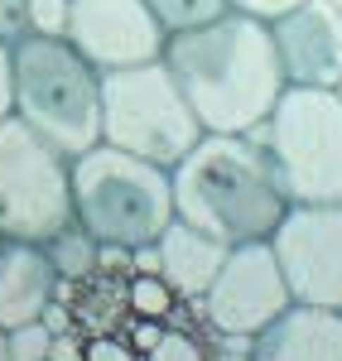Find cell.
<instances>
[{
  "label": "cell",
  "mask_w": 342,
  "mask_h": 361,
  "mask_svg": "<svg viewBox=\"0 0 342 361\" xmlns=\"http://www.w3.org/2000/svg\"><path fill=\"white\" fill-rule=\"evenodd\" d=\"M87 361H135V352L126 342H116V337H102V342L87 347Z\"/></svg>",
  "instance_id": "obj_23"
},
{
  "label": "cell",
  "mask_w": 342,
  "mask_h": 361,
  "mask_svg": "<svg viewBox=\"0 0 342 361\" xmlns=\"http://www.w3.org/2000/svg\"><path fill=\"white\" fill-rule=\"evenodd\" d=\"M294 5H304V0H231V10H241V15H256V20H280L285 10H294Z\"/></svg>",
  "instance_id": "obj_21"
},
{
  "label": "cell",
  "mask_w": 342,
  "mask_h": 361,
  "mask_svg": "<svg viewBox=\"0 0 342 361\" xmlns=\"http://www.w3.org/2000/svg\"><path fill=\"white\" fill-rule=\"evenodd\" d=\"M15 116L63 154L102 145V68H92L68 39L29 34L15 49Z\"/></svg>",
  "instance_id": "obj_4"
},
{
  "label": "cell",
  "mask_w": 342,
  "mask_h": 361,
  "mask_svg": "<svg viewBox=\"0 0 342 361\" xmlns=\"http://www.w3.org/2000/svg\"><path fill=\"white\" fill-rule=\"evenodd\" d=\"M280 68L289 87H338L342 82V10L333 0H304L270 20Z\"/></svg>",
  "instance_id": "obj_11"
},
{
  "label": "cell",
  "mask_w": 342,
  "mask_h": 361,
  "mask_svg": "<svg viewBox=\"0 0 342 361\" xmlns=\"http://www.w3.org/2000/svg\"><path fill=\"white\" fill-rule=\"evenodd\" d=\"M15 111V58H10V44L0 39V121Z\"/></svg>",
  "instance_id": "obj_22"
},
{
  "label": "cell",
  "mask_w": 342,
  "mask_h": 361,
  "mask_svg": "<svg viewBox=\"0 0 342 361\" xmlns=\"http://www.w3.org/2000/svg\"><path fill=\"white\" fill-rule=\"evenodd\" d=\"M289 304H294V294H289L280 255H275L270 241L231 246L217 279L207 284V294L198 299L202 318H207V328L217 337H256Z\"/></svg>",
  "instance_id": "obj_8"
},
{
  "label": "cell",
  "mask_w": 342,
  "mask_h": 361,
  "mask_svg": "<svg viewBox=\"0 0 342 361\" xmlns=\"http://www.w3.org/2000/svg\"><path fill=\"white\" fill-rule=\"evenodd\" d=\"M251 135L265 145L289 207L342 202V97L338 87H285Z\"/></svg>",
  "instance_id": "obj_5"
},
{
  "label": "cell",
  "mask_w": 342,
  "mask_h": 361,
  "mask_svg": "<svg viewBox=\"0 0 342 361\" xmlns=\"http://www.w3.org/2000/svg\"><path fill=\"white\" fill-rule=\"evenodd\" d=\"M68 15H73V0H29V29L34 34L68 39Z\"/></svg>",
  "instance_id": "obj_18"
},
{
  "label": "cell",
  "mask_w": 342,
  "mask_h": 361,
  "mask_svg": "<svg viewBox=\"0 0 342 361\" xmlns=\"http://www.w3.org/2000/svg\"><path fill=\"white\" fill-rule=\"evenodd\" d=\"M58 270L49 246L39 241H0V328H20L44 318V308L58 299Z\"/></svg>",
  "instance_id": "obj_12"
},
{
  "label": "cell",
  "mask_w": 342,
  "mask_h": 361,
  "mask_svg": "<svg viewBox=\"0 0 342 361\" xmlns=\"http://www.w3.org/2000/svg\"><path fill=\"white\" fill-rule=\"evenodd\" d=\"M169 178L178 217L202 226L207 236H217L227 246L270 241L289 212L280 173L251 130L246 135H212L207 130L169 169Z\"/></svg>",
  "instance_id": "obj_2"
},
{
  "label": "cell",
  "mask_w": 342,
  "mask_h": 361,
  "mask_svg": "<svg viewBox=\"0 0 342 361\" xmlns=\"http://www.w3.org/2000/svg\"><path fill=\"white\" fill-rule=\"evenodd\" d=\"M0 241H5V236H0Z\"/></svg>",
  "instance_id": "obj_28"
},
{
  "label": "cell",
  "mask_w": 342,
  "mask_h": 361,
  "mask_svg": "<svg viewBox=\"0 0 342 361\" xmlns=\"http://www.w3.org/2000/svg\"><path fill=\"white\" fill-rule=\"evenodd\" d=\"M149 361H207V357H202V347L193 342V337H183V333H159V337H154V352H149Z\"/></svg>",
  "instance_id": "obj_19"
},
{
  "label": "cell",
  "mask_w": 342,
  "mask_h": 361,
  "mask_svg": "<svg viewBox=\"0 0 342 361\" xmlns=\"http://www.w3.org/2000/svg\"><path fill=\"white\" fill-rule=\"evenodd\" d=\"M54 337L58 333L44 323V318L20 323V328L5 333V357L10 361H54Z\"/></svg>",
  "instance_id": "obj_17"
},
{
  "label": "cell",
  "mask_w": 342,
  "mask_h": 361,
  "mask_svg": "<svg viewBox=\"0 0 342 361\" xmlns=\"http://www.w3.org/2000/svg\"><path fill=\"white\" fill-rule=\"evenodd\" d=\"M164 63L212 135H246L265 126L289 87L270 25L241 10L169 34Z\"/></svg>",
  "instance_id": "obj_1"
},
{
  "label": "cell",
  "mask_w": 342,
  "mask_h": 361,
  "mask_svg": "<svg viewBox=\"0 0 342 361\" xmlns=\"http://www.w3.org/2000/svg\"><path fill=\"white\" fill-rule=\"evenodd\" d=\"M54 361H87V347H78L68 333L54 337Z\"/></svg>",
  "instance_id": "obj_24"
},
{
  "label": "cell",
  "mask_w": 342,
  "mask_h": 361,
  "mask_svg": "<svg viewBox=\"0 0 342 361\" xmlns=\"http://www.w3.org/2000/svg\"><path fill=\"white\" fill-rule=\"evenodd\" d=\"M154 10V20L169 29V34H183V29H198L217 15H227L231 0H145Z\"/></svg>",
  "instance_id": "obj_16"
},
{
  "label": "cell",
  "mask_w": 342,
  "mask_h": 361,
  "mask_svg": "<svg viewBox=\"0 0 342 361\" xmlns=\"http://www.w3.org/2000/svg\"><path fill=\"white\" fill-rule=\"evenodd\" d=\"M338 97H342V82H338Z\"/></svg>",
  "instance_id": "obj_27"
},
{
  "label": "cell",
  "mask_w": 342,
  "mask_h": 361,
  "mask_svg": "<svg viewBox=\"0 0 342 361\" xmlns=\"http://www.w3.org/2000/svg\"><path fill=\"white\" fill-rule=\"evenodd\" d=\"M270 246L280 255L294 304L342 308V202L289 207Z\"/></svg>",
  "instance_id": "obj_9"
},
{
  "label": "cell",
  "mask_w": 342,
  "mask_h": 361,
  "mask_svg": "<svg viewBox=\"0 0 342 361\" xmlns=\"http://www.w3.org/2000/svg\"><path fill=\"white\" fill-rule=\"evenodd\" d=\"M202 135L207 130L198 111L164 58L102 73V140L106 145L140 154L159 169H173Z\"/></svg>",
  "instance_id": "obj_6"
},
{
  "label": "cell",
  "mask_w": 342,
  "mask_h": 361,
  "mask_svg": "<svg viewBox=\"0 0 342 361\" xmlns=\"http://www.w3.org/2000/svg\"><path fill=\"white\" fill-rule=\"evenodd\" d=\"M29 0H0V39L15 49L20 39H29Z\"/></svg>",
  "instance_id": "obj_20"
},
{
  "label": "cell",
  "mask_w": 342,
  "mask_h": 361,
  "mask_svg": "<svg viewBox=\"0 0 342 361\" xmlns=\"http://www.w3.org/2000/svg\"><path fill=\"white\" fill-rule=\"evenodd\" d=\"M251 361H342V308L289 304L265 333Z\"/></svg>",
  "instance_id": "obj_13"
},
{
  "label": "cell",
  "mask_w": 342,
  "mask_h": 361,
  "mask_svg": "<svg viewBox=\"0 0 342 361\" xmlns=\"http://www.w3.org/2000/svg\"><path fill=\"white\" fill-rule=\"evenodd\" d=\"M68 44L102 73L154 63L169 49V29L154 20L145 0H73Z\"/></svg>",
  "instance_id": "obj_10"
},
{
  "label": "cell",
  "mask_w": 342,
  "mask_h": 361,
  "mask_svg": "<svg viewBox=\"0 0 342 361\" xmlns=\"http://www.w3.org/2000/svg\"><path fill=\"white\" fill-rule=\"evenodd\" d=\"M333 5H338V10H342V0H333Z\"/></svg>",
  "instance_id": "obj_26"
},
{
  "label": "cell",
  "mask_w": 342,
  "mask_h": 361,
  "mask_svg": "<svg viewBox=\"0 0 342 361\" xmlns=\"http://www.w3.org/2000/svg\"><path fill=\"white\" fill-rule=\"evenodd\" d=\"M49 255H54V270L63 284H73V279H87L97 265H102V241L87 231V226H63L54 241H49Z\"/></svg>",
  "instance_id": "obj_15"
},
{
  "label": "cell",
  "mask_w": 342,
  "mask_h": 361,
  "mask_svg": "<svg viewBox=\"0 0 342 361\" xmlns=\"http://www.w3.org/2000/svg\"><path fill=\"white\" fill-rule=\"evenodd\" d=\"M0 361H10V357H5V328H0Z\"/></svg>",
  "instance_id": "obj_25"
},
{
  "label": "cell",
  "mask_w": 342,
  "mask_h": 361,
  "mask_svg": "<svg viewBox=\"0 0 342 361\" xmlns=\"http://www.w3.org/2000/svg\"><path fill=\"white\" fill-rule=\"evenodd\" d=\"M73 222V154L10 111L0 121V236L49 246Z\"/></svg>",
  "instance_id": "obj_7"
},
{
  "label": "cell",
  "mask_w": 342,
  "mask_h": 361,
  "mask_svg": "<svg viewBox=\"0 0 342 361\" xmlns=\"http://www.w3.org/2000/svg\"><path fill=\"white\" fill-rule=\"evenodd\" d=\"M154 250H159V279L173 289V299H202L231 246L217 241V236H207L202 226L173 217L164 226V236L154 241Z\"/></svg>",
  "instance_id": "obj_14"
},
{
  "label": "cell",
  "mask_w": 342,
  "mask_h": 361,
  "mask_svg": "<svg viewBox=\"0 0 342 361\" xmlns=\"http://www.w3.org/2000/svg\"><path fill=\"white\" fill-rule=\"evenodd\" d=\"M73 212L102 246L135 250L154 246L178 217L169 169L126 154L116 145H92L73 159Z\"/></svg>",
  "instance_id": "obj_3"
}]
</instances>
